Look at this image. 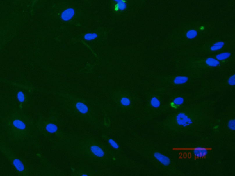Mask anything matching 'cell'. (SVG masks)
<instances>
[{"mask_svg":"<svg viewBox=\"0 0 235 176\" xmlns=\"http://www.w3.org/2000/svg\"><path fill=\"white\" fill-rule=\"evenodd\" d=\"M38 133L36 120L24 109L9 105L0 108V136L10 145L26 148Z\"/></svg>","mask_w":235,"mask_h":176,"instance_id":"cell-1","label":"cell"},{"mask_svg":"<svg viewBox=\"0 0 235 176\" xmlns=\"http://www.w3.org/2000/svg\"><path fill=\"white\" fill-rule=\"evenodd\" d=\"M79 150L85 157L98 162L108 161L112 154L108 147L90 138L82 140L79 144Z\"/></svg>","mask_w":235,"mask_h":176,"instance_id":"cell-2","label":"cell"},{"mask_svg":"<svg viewBox=\"0 0 235 176\" xmlns=\"http://www.w3.org/2000/svg\"><path fill=\"white\" fill-rule=\"evenodd\" d=\"M0 152H1L20 176L31 175V169L26 162L19 157L11 149L10 145L0 136Z\"/></svg>","mask_w":235,"mask_h":176,"instance_id":"cell-3","label":"cell"},{"mask_svg":"<svg viewBox=\"0 0 235 176\" xmlns=\"http://www.w3.org/2000/svg\"><path fill=\"white\" fill-rule=\"evenodd\" d=\"M38 133L50 139H58L62 132L59 130V125L57 120L51 116L40 117L36 120Z\"/></svg>","mask_w":235,"mask_h":176,"instance_id":"cell-4","label":"cell"},{"mask_svg":"<svg viewBox=\"0 0 235 176\" xmlns=\"http://www.w3.org/2000/svg\"><path fill=\"white\" fill-rule=\"evenodd\" d=\"M65 100L66 107L72 114L86 121H92L93 117L92 111L86 101L83 99L76 98Z\"/></svg>","mask_w":235,"mask_h":176,"instance_id":"cell-5","label":"cell"},{"mask_svg":"<svg viewBox=\"0 0 235 176\" xmlns=\"http://www.w3.org/2000/svg\"><path fill=\"white\" fill-rule=\"evenodd\" d=\"M114 103L120 110H125L126 108L130 107L131 104V100L126 95H118L112 99Z\"/></svg>","mask_w":235,"mask_h":176,"instance_id":"cell-6","label":"cell"},{"mask_svg":"<svg viewBox=\"0 0 235 176\" xmlns=\"http://www.w3.org/2000/svg\"><path fill=\"white\" fill-rule=\"evenodd\" d=\"M74 11L72 8L68 9L63 12L62 14V18L65 21H67L73 17L74 15Z\"/></svg>","mask_w":235,"mask_h":176,"instance_id":"cell-7","label":"cell"},{"mask_svg":"<svg viewBox=\"0 0 235 176\" xmlns=\"http://www.w3.org/2000/svg\"><path fill=\"white\" fill-rule=\"evenodd\" d=\"M154 156L159 161H160L161 163L164 164V165H168L170 163V159L167 157H165L161 154L156 153L155 154Z\"/></svg>","mask_w":235,"mask_h":176,"instance_id":"cell-8","label":"cell"},{"mask_svg":"<svg viewBox=\"0 0 235 176\" xmlns=\"http://www.w3.org/2000/svg\"><path fill=\"white\" fill-rule=\"evenodd\" d=\"M206 63H207L208 65L211 67H216L220 64L219 61L212 58H209L207 59L206 61Z\"/></svg>","mask_w":235,"mask_h":176,"instance_id":"cell-9","label":"cell"},{"mask_svg":"<svg viewBox=\"0 0 235 176\" xmlns=\"http://www.w3.org/2000/svg\"><path fill=\"white\" fill-rule=\"evenodd\" d=\"M188 80V78L186 77H177L175 79L174 82L176 84H184Z\"/></svg>","mask_w":235,"mask_h":176,"instance_id":"cell-10","label":"cell"},{"mask_svg":"<svg viewBox=\"0 0 235 176\" xmlns=\"http://www.w3.org/2000/svg\"><path fill=\"white\" fill-rule=\"evenodd\" d=\"M230 55H231V54L230 53L225 52V53H223L218 55L216 56V58L218 60H224V59L228 58L229 57H230Z\"/></svg>","mask_w":235,"mask_h":176,"instance_id":"cell-11","label":"cell"},{"mask_svg":"<svg viewBox=\"0 0 235 176\" xmlns=\"http://www.w3.org/2000/svg\"><path fill=\"white\" fill-rule=\"evenodd\" d=\"M197 31L195 30H191L187 32L186 33V36L189 39H193L197 36Z\"/></svg>","mask_w":235,"mask_h":176,"instance_id":"cell-12","label":"cell"},{"mask_svg":"<svg viewBox=\"0 0 235 176\" xmlns=\"http://www.w3.org/2000/svg\"><path fill=\"white\" fill-rule=\"evenodd\" d=\"M97 37V35L96 34H88L85 35V39L86 40H90L95 39Z\"/></svg>","mask_w":235,"mask_h":176,"instance_id":"cell-13","label":"cell"},{"mask_svg":"<svg viewBox=\"0 0 235 176\" xmlns=\"http://www.w3.org/2000/svg\"><path fill=\"white\" fill-rule=\"evenodd\" d=\"M151 104L154 107H159V105H160L159 101L157 98H152L151 100Z\"/></svg>","mask_w":235,"mask_h":176,"instance_id":"cell-14","label":"cell"},{"mask_svg":"<svg viewBox=\"0 0 235 176\" xmlns=\"http://www.w3.org/2000/svg\"><path fill=\"white\" fill-rule=\"evenodd\" d=\"M117 5H118V7H119L120 10H124L126 8V4L124 3V2H123L121 0H120V1H118Z\"/></svg>","mask_w":235,"mask_h":176,"instance_id":"cell-15","label":"cell"},{"mask_svg":"<svg viewBox=\"0 0 235 176\" xmlns=\"http://www.w3.org/2000/svg\"><path fill=\"white\" fill-rule=\"evenodd\" d=\"M229 83L230 85H235V75H233V76H232V77L229 78Z\"/></svg>","mask_w":235,"mask_h":176,"instance_id":"cell-16","label":"cell"},{"mask_svg":"<svg viewBox=\"0 0 235 176\" xmlns=\"http://www.w3.org/2000/svg\"><path fill=\"white\" fill-rule=\"evenodd\" d=\"M183 102V100L181 98H178L177 99H175L174 100V102L176 104L180 105Z\"/></svg>","mask_w":235,"mask_h":176,"instance_id":"cell-17","label":"cell"},{"mask_svg":"<svg viewBox=\"0 0 235 176\" xmlns=\"http://www.w3.org/2000/svg\"><path fill=\"white\" fill-rule=\"evenodd\" d=\"M229 126L232 130H235V121L232 120L229 123Z\"/></svg>","mask_w":235,"mask_h":176,"instance_id":"cell-18","label":"cell"},{"mask_svg":"<svg viewBox=\"0 0 235 176\" xmlns=\"http://www.w3.org/2000/svg\"><path fill=\"white\" fill-rule=\"evenodd\" d=\"M223 46H213L211 47V50L212 51H216L221 49L223 47Z\"/></svg>","mask_w":235,"mask_h":176,"instance_id":"cell-19","label":"cell"},{"mask_svg":"<svg viewBox=\"0 0 235 176\" xmlns=\"http://www.w3.org/2000/svg\"><path fill=\"white\" fill-rule=\"evenodd\" d=\"M224 45V43L223 42H220L214 44L213 46H223Z\"/></svg>","mask_w":235,"mask_h":176,"instance_id":"cell-20","label":"cell"},{"mask_svg":"<svg viewBox=\"0 0 235 176\" xmlns=\"http://www.w3.org/2000/svg\"><path fill=\"white\" fill-rule=\"evenodd\" d=\"M114 1H120V0H114Z\"/></svg>","mask_w":235,"mask_h":176,"instance_id":"cell-21","label":"cell"}]
</instances>
